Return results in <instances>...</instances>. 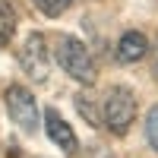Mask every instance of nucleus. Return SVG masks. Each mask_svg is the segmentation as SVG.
I'll return each instance as SVG.
<instances>
[{"instance_id":"obj_1","label":"nucleus","mask_w":158,"mask_h":158,"mask_svg":"<svg viewBox=\"0 0 158 158\" xmlns=\"http://www.w3.org/2000/svg\"><path fill=\"white\" fill-rule=\"evenodd\" d=\"M57 63L63 67L67 76H73L76 82H82V85H92L95 76H98L89 48L79 41V38H73V35H63L60 41H57Z\"/></svg>"},{"instance_id":"obj_2","label":"nucleus","mask_w":158,"mask_h":158,"mask_svg":"<svg viewBox=\"0 0 158 158\" xmlns=\"http://www.w3.org/2000/svg\"><path fill=\"white\" fill-rule=\"evenodd\" d=\"M101 117H104V127H108L114 136H123L127 130L133 127V120H136V95H133V89L114 85L108 95H104Z\"/></svg>"},{"instance_id":"obj_8","label":"nucleus","mask_w":158,"mask_h":158,"mask_svg":"<svg viewBox=\"0 0 158 158\" xmlns=\"http://www.w3.org/2000/svg\"><path fill=\"white\" fill-rule=\"evenodd\" d=\"M146 139H149V146L158 152V101L149 108V114H146Z\"/></svg>"},{"instance_id":"obj_6","label":"nucleus","mask_w":158,"mask_h":158,"mask_svg":"<svg viewBox=\"0 0 158 158\" xmlns=\"http://www.w3.org/2000/svg\"><path fill=\"white\" fill-rule=\"evenodd\" d=\"M149 54V38L142 32H123L117 41V60L120 63H136Z\"/></svg>"},{"instance_id":"obj_11","label":"nucleus","mask_w":158,"mask_h":158,"mask_svg":"<svg viewBox=\"0 0 158 158\" xmlns=\"http://www.w3.org/2000/svg\"><path fill=\"white\" fill-rule=\"evenodd\" d=\"M152 76L158 79V41H155V48H152Z\"/></svg>"},{"instance_id":"obj_5","label":"nucleus","mask_w":158,"mask_h":158,"mask_svg":"<svg viewBox=\"0 0 158 158\" xmlns=\"http://www.w3.org/2000/svg\"><path fill=\"white\" fill-rule=\"evenodd\" d=\"M44 130H48V136L54 139L67 155H76V152H79V139H76V133H73V127L63 120V117H60L54 108H48V111H44Z\"/></svg>"},{"instance_id":"obj_4","label":"nucleus","mask_w":158,"mask_h":158,"mask_svg":"<svg viewBox=\"0 0 158 158\" xmlns=\"http://www.w3.org/2000/svg\"><path fill=\"white\" fill-rule=\"evenodd\" d=\"M3 101H6V111H10L13 120H16V127H22L25 133H35L38 130V104H35L32 92L25 85H10Z\"/></svg>"},{"instance_id":"obj_10","label":"nucleus","mask_w":158,"mask_h":158,"mask_svg":"<svg viewBox=\"0 0 158 158\" xmlns=\"http://www.w3.org/2000/svg\"><path fill=\"white\" fill-rule=\"evenodd\" d=\"M76 108L82 111V117H85V120H89L92 127L98 123V114H95V108H89V98H85V95H79V98H76Z\"/></svg>"},{"instance_id":"obj_9","label":"nucleus","mask_w":158,"mask_h":158,"mask_svg":"<svg viewBox=\"0 0 158 158\" xmlns=\"http://www.w3.org/2000/svg\"><path fill=\"white\" fill-rule=\"evenodd\" d=\"M70 3H73V0H35V6L41 10L44 16H60Z\"/></svg>"},{"instance_id":"obj_7","label":"nucleus","mask_w":158,"mask_h":158,"mask_svg":"<svg viewBox=\"0 0 158 158\" xmlns=\"http://www.w3.org/2000/svg\"><path fill=\"white\" fill-rule=\"evenodd\" d=\"M16 32V6L10 0H0V48H6Z\"/></svg>"},{"instance_id":"obj_3","label":"nucleus","mask_w":158,"mask_h":158,"mask_svg":"<svg viewBox=\"0 0 158 158\" xmlns=\"http://www.w3.org/2000/svg\"><path fill=\"white\" fill-rule=\"evenodd\" d=\"M19 67H22V73L29 79H35V82H44V79H48L51 60H48V44H44L41 32L25 35V41L19 48Z\"/></svg>"}]
</instances>
